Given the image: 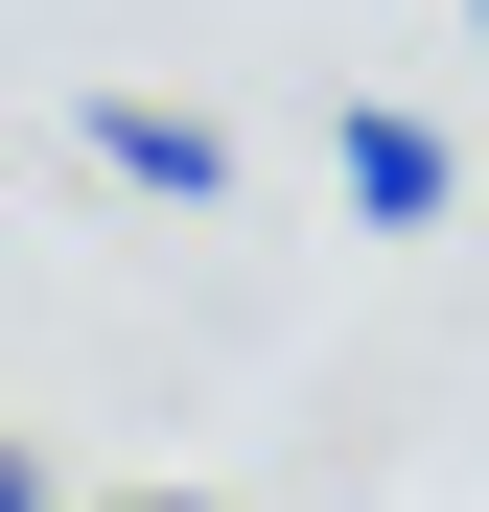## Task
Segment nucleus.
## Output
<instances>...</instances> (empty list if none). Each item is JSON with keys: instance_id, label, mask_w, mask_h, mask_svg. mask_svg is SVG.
<instances>
[{"instance_id": "7ed1b4c3", "label": "nucleus", "mask_w": 489, "mask_h": 512, "mask_svg": "<svg viewBox=\"0 0 489 512\" xmlns=\"http://www.w3.org/2000/svg\"><path fill=\"white\" fill-rule=\"evenodd\" d=\"M0 512H70V489H47V466H24V443H0Z\"/></svg>"}, {"instance_id": "20e7f679", "label": "nucleus", "mask_w": 489, "mask_h": 512, "mask_svg": "<svg viewBox=\"0 0 489 512\" xmlns=\"http://www.w3.org/2000/svg\"><path fill=\"white\" fill-rule=\"evenodd\" d=\"M117 512H210V489H117Z\"/></svg>"}, {"instance_id": "f03ea898", "label": "nucleus", "mask_w": 489, "mask_h": 512, "mask_svg": "<svg viewBox=\"0 0 489 512\" xmlns=\"http://www.w3.org/2000/svg\"><path fill=\"white\" fill-rule=\"evenodd\" d=\"M326 163H350V210H373V233H443V187H466L443 117H396V94H350V140H326Z\"/></svg>"}, {"instance_id": "f257e3e1", "label": "nucleus", "mask_w": 489, "mask_h": 512, "mask_svg": "<svg viewBox=\"0 0 489 512\" xmlns=\"http://www.w3.org/2000/svg\"><path fill=\"white\" fill-rule=\"evenodd\" d=\"M70 140H94L117 187H163V210H210V187H233V140H210L187 94H94V117H70Z\"/></svg>"}, {"instance_id": "39448f33", "label": "nucleus", "mask_w": 489, "mask_h": 512, "mask_svg": "<svg viewBox=\"0 0 489 512\" xmlns=\"http://www.w3.org/2000/svg\"><path fill=\"white\" fill-rule=\"evenodd\" d=\"M466 24H489V0H466Z\"/></svg>"}]
</instances>
